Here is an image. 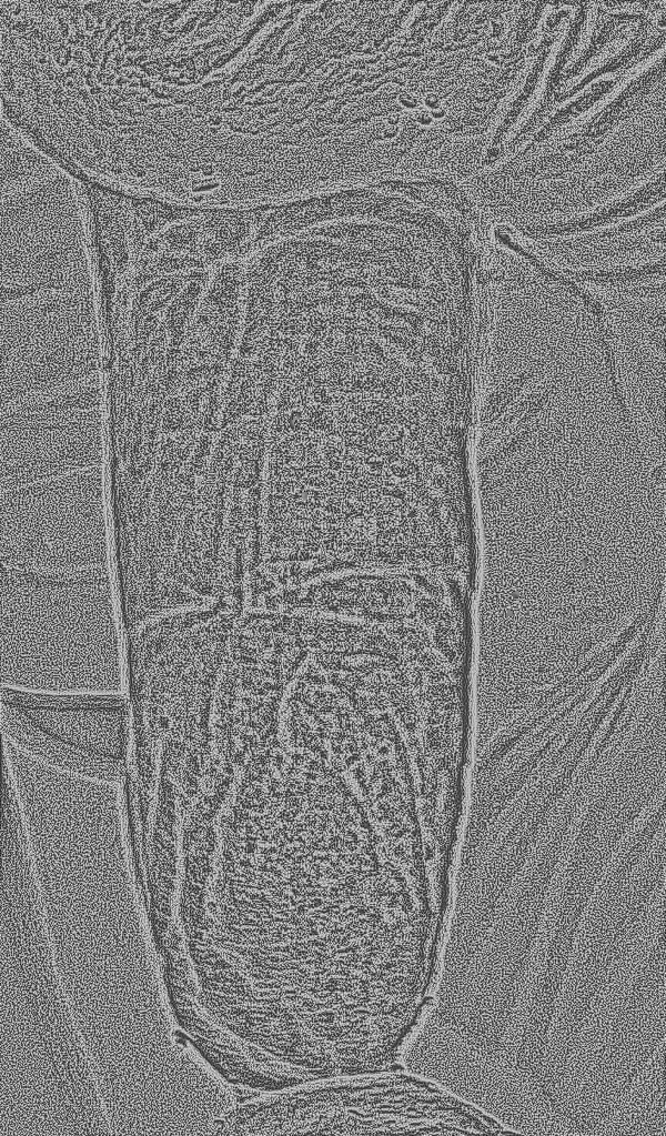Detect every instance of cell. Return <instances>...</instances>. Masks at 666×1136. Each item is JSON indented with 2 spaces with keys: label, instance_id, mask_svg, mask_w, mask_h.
<instances>
[{
  "label": "cell",
  "instance_id": "obj_3",
  "mask_svg": "<svg viewBox=\"0 0 666 1136\" xmlns=\"http://www.w3.org/2000/svg\"><path fill=\"white\" fill-rule=\"evenodd\" d=\"M196 286L198 285L195 283L190 284L186 288L184 295L180 296L181 298L180 301L172 305V310L169 313V318L171 319L170 325L172 331L173 330L178 331L180 330L181 325H183L184 320L188 316L190 306L192 308L193 301L196 298L198 290H194L196 289Z\"/></svg>",
  "mask_w": 666,
  "mask_h": 1136
},
{
  "label": "cell",
  "instance_id": "obj_2",
  "mask_svg": "<svg viewBox=\"0 0 666 1136\" xmlns=\"http://www.w3.org/2000/svg\"><path fill=\"white\" fill-rule=\"evenodd\" d=\"M420 1083L373 1072L313 1079L261 1097L241 1109L243 1134H414Z\"/></svg>",
  "mask_w": 666,
  "mask_h": 1136
},
{
  "label": "cell",
  "instance_id": "obj_1",
  "mask_svg": "<svg viewBox=\"0 0 666 1136\" xmlns=\"http://www.w3.org/2000/svg\"><path fill=\"white\" fill-rule=\"evenodd\" d=\"M6 742L57 770L117 785L125 765L128 708L120 694H62L2 686Z\"/></svg>",
  "mask_w": 666,
  "mask_h": 1136
}]
</instances>
